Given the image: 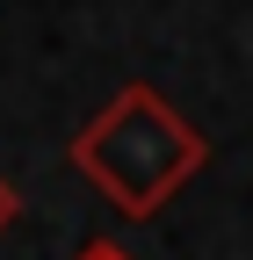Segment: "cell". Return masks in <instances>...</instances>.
<instances>
[{"label": "cell", "instance_id": "obj_3", "mask_svg": "<svg viewBox=\"0 0 253 260\" xmlns=\"http://www.w3.org/2000/svg\"><path fill=\"white\" fill-rule=\"evenodd\" d=\"M73 260H131V253H123V246H109V239H94V246H80Z\"/></svg>", "mask_w": 253, "mask_h": 260}, {"label": "cell", "instance_id": "obj_2", "mask_svg": "<svg viewBox=\"0 0 253 260\" xmlns=\"http://www.w3.org/2000/svg\"><path fill=\"white\" fill-rule=\"evenodd\" d=\"M15 217H22V188H15L8 174H0V232H8V224H15Z\"/></svg>", "mask_w": 253, "mask_h": 260}, {"label": "cell", "instance_id": "obj_1", "mask_svg": "<svg viewBox=\"0 0 253 260\" xmlns=\"http://www.w3.org/2000/svg\"><path fill=\"white\" fill-rule=\"evenodd\" d=\"M66 159H73V174L94 181L123 217H160L174 195L203 174L210 145H203V130L188 123L160 87L131 80L123 94H109V109L66 145Z\"/></svg>", "mask_w": 253, "mask_h": 260}]
</instances>
